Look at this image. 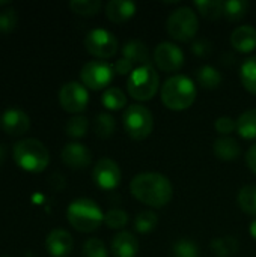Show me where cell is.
Wrapping results in <instances>:
<instances>
[{
    "label": "cell",
    "mask_w": 256,
    "mask_h": 257,
    "mask_svg": "<svg viewBox=\"0 0 256 257\" xmlns=\"http://www.w3.org/2000/svg\"><path fill=\"white\" fill-rule=\"evenodd\" d=\"M130 193L140 203L160 209L172 200L174 187L164 175L146 172L139 173L131 179Z\"/></svg>",
    "instance_id": "cell-1"
},
{
    "label": "cell",
    "mask_w": 256,
    "mask_h": 257,
    "mask_svg": "<svg viewBox=\"0 0 256 257\" xmlns=\"http://www.w3.org/2000/svg\"><path fill=\"white\" fill-rule=\"evenodd\" d=\"M196 99V86L192 78L177 74L161 86V101L172 111H183L193 105Z\"/></svg>",
    "instance_id": "cell-2"
},
{
    "label": "cell",
    "mask_w": 256,
    "mask_h": 257,
    "mask_svg": "<svg viewBox=\"0 0 256 257\" xmlns=\"http://www.w3.org/2000/svg\"><path fill=\"white\" fill-rule=\"evenodd\" d=\"M12 155L17 166L29 173H41L50 163V152L38 139H23L17 142Z\"/></svg>",
    "instance_id": "cell-3"
},
{
    "label": "cell",
    "mask_w": 256,
    "mask_h": 257,
    "mask_svg": "<svg viewBox=\"0 0 256 257\" xmlns=\"http://www.w3.org/2000/svg\"><path fill=\"white\" fill-rule=\"evenodd\" d=\"M66 218L69 224L81 233L95 232L104 223L101 208L91 199H77L71 202L66 209Z\"/></svg>",
    "instance_id": "cell-4"
},
{
    "label": "cell",
    "mask_w": 256,
    "mask_h": 257,
    "mask_svg": "<svg viewBox=\"0 0 256 257\" xmlns=\"http://www.w3.org/2000/svg\"><path fill=\"white\" fill-rule=\"evenodd\" d=\"M160 77L155 68L149 65H142L134 68V71L128 75L127 90L130 96L137 101H149L158 92Z\"/></svg>",
    "instance_id": "cell-5"
},
{
    "label": "cell",
    "mask_w": 256,
    "mask_h": 257,
    "mask_svg": "<svg viewBox=\"0 0 256 257\" xmlns=\"http://www.w3.org/2000/svg\"><path fill=\"white\" fill-rule=\"evenodd\" d=\"M122 123L127 136L136 142L148 139L154 130L152 113L140 104H133L128 108H125Z\"/></svg>",
    "instance_id": "cell-6"
},
{
    "label": "cell",
    "mask_w": 256,
    "mask_h": 257,
    "mask_svg": "<svg viewBox=\"0 0 256 257\" xmlns=\"http://www.w3.org/2000/svg\"><path fill=\"white\" fill-rule=\"evenodd\" d=\"M199 29V20L196 12L189 6H181L175 9L167 18L169 35L180 42L192 41Z\"/></svg>",
    "instance_id": "cell-7"
},
{
    "label": "cell",
    "mask_w": 256,
    "mask_h": 257,
    "mask_svg": "<svg viewBox=\"0 0 256 257\" xmlns=\"http://www.w3.org/2000/svg\"><path fill=\"white\" fill-rule=\"evenodd\" d=\"M115 77V69L106 60H91L80 71L81 84L91 90L106 89Z\"/></svg>",
    "instance_id": "cell-8"
},
{
    "label": "cell",
    "mask_w": 256,
    "mask_h": 257,
    "mask_svg": "<svg viewBox=\"0 0 256 257\" xmlns=\"http://www.w3.org/2000/svg\"><path fill=\"white\" fill-rule=\"evenodd\" d=\"M86 51L97 59H110L116 54L119 42L116 36L106 29H94L84 38Z\"/></svg>",
    "instance_id": "cell-9"
},
{
    "label": "cell",
    "mask_w": 256,
    "mask_h": 257,
    "mask_svg": "<svg viewBox=\"0 0 256 257\" xmlns=\"http://www.w3.org/2000/svg\"><path fill=\"white\" fill-rule=\"evenodd\" d=\"M59 102L62 108L68 113H81L89 104L88 89L77 81H68L59 90Z\"/></svg>",
    "instance_id": "cell-10"
},
{
    "label": "cell",
    "mask_w": 256,
    "mask_h": 257,
    "mask_svg": "<svg viewBox=\"0 0 256 257\" xmlns=\"http://www.w3.org/2000/svg\"><path fill=\"white\" fill-rule=\"evenodd\" d=\"M92 179L101 190H115L122 179L121 167L112 158H101L95 163L92 170Z\"/></svg>",
    "instance_id": "cell-11"
},
{
    "label": "cell",
    "mask_w": 256,
    "mask_h": 257,
    "mask_svg": "<svg viewBox=\"0 0 256 257\" xmlns=\"http://www.w3.org/2000/svg\"><path fill=\"white\" fill-rule=\"evenodd\" d=\"M154 63L163 72H177L184 65V53L177 44L161 42L154 50Z\"/></svg>",
    "instance_id": "cell-12"
},
{
    "label": "cell",
    "mask_w": 256,
    "mask_h": 257,
    "mask_svg": "<svg viewBox=\"0 0 256 257\" xmlns=\"http://www.w3.org/2000/svg\"><path fill=\"white\" fill-rule=\"evenodd\" d=\"M60 157H62L63 164L68 166L69 169H74V170L86 169L92 161L91 151L84 145L77 143V142L65 145V148L62 149Z\"/></svg>",
    "instance_id": "cell-13"
},
{
    "label": "cell",
    "mask_w": 256,
    "mask_h": 257,
    "mask_svg": "<svg viewBox=\"0 0 256 257\" xmlns=\"http://www.w3.org/2000/svg\"><path fill=\"white\" fill-rule=\"evenodd\" d=\"M0 126L9 136H21L29 131L30 119L20 108H8L0 117Z\"/></svg>",
    "instance_id": "cell-14"
},
{
    "label": "cell",
    "mask_w": 256,
    "mask_h": 257,
    "mask_svg": "<svg viewBox=\"0 0 256 257\" xmlns=\"http://www.w3.org/2000/svg\"><path fill=\"white\" fill-rule=\"evenodd\" d=\"M72 236L63 229H54L45 239V248L51 257H66L72 251Z\"/></svg>",
    "instance_id": "cell-15"
},
{
    "label": "cell",
    "mask_w": 256,
    "mask_h": 257,
    "mask_svg": "<svg viewBox=\"0 0 256 257\" xmlns=\"http://www.w3.org/2000/svg\"><path fill=\"white\" fill-rule=\"evenodd\" d=\"M110 250L113 257H136L139 253V241L133 233L121 230L113 236Z\"/></svg>",
    "instance_id": "cell-16"
},
{
    "label": "cell",
    "mask_w": 256,
    "mask_h": 257,
    "mask_svg": "<svg viewBox=\"0 0 256 257\" xmlns=\"http://www.w3.org/2000/svg\"><path fill=\"white\" fill-rule=\"evenodd\" d=\"M137 11L136 3L127 2V0H110L104 6V12L107 20H110L115 24H122L128 21Z\"/></svg>",
    "instance_id": "cell-17"
},
{
    "label": "cell",
    "mask_w": 256,
    "mask_h": 257,
    "mask_svg": "<svg viewBox=\"0 0 256 257\" xmlns=\"http://www.w3.org/2000/svg\"><path fill=\"white\" fill-rule=\"evenodd\" d=\"M231 45L238 53H252L256 48V29L253 26H238L231 35Z\"/></svg>",
    "instance_id": "cell-18"
},
{
    "label": "cell",
    "mask_w": 256,
    "mask_h": 257,
    "mask_svg": "<svg viewBox=\"0 0 256 257\" xmlns=\"http://www.w3.org/2000/svg\"><path fill=\"white\" fill-rule=\"evenodd\" d=\"M124 59L130 60L133 65H149V50L148 45L139 39H131L122 47Z\"/></svg>",
    "instance_id": "cell-19"
},
{
    "label": "cell",
    "mask_w": 256,
    "mask_h": 257,
    "mask_svg": "<svg viewBox=\"0 0 256 257\" xmlns=\"http://www.w3.org/2000/svg\"><path fill=\"white\" fill-rule=\"evenodd\" d=\"M214 155L222 161H235L241 155L240 143L232 137H220L213 145Z\"/></svg>",
    "instance_id": "cell-20"
},
{
    "label": "cell",
    "mask_w": 256,
    "mask_h": 257,
    "mask_svg": "<svg viewBox=\"0 0 256 257\" xmlns=\"http://www.w3.org/2000/svg\"><path fill=\"white\" fill-rule=\"evenodd\" d=\"M237 133L244 140L256 139V108H249L237 119Z\"/></svg>",
    "instance_id": "cell-21"
},
{
    "label": "cell",
    "mask_w": 256,
    "mask_h": 257,
    "mask_svg": "<svg viewBox=\"0 0 256 257\" xmlns=\"http://www.w3.org/2000/svg\"><path fill=\"white\" fill-rule=\"evenodd\" d=\"M196 80L204 89H217L222 84V74L211 65H204L196 71Z\"/></svg>",
    "instance_id": "cell-22"
},
{
    "label": "cell",
    "mask_w": 256,
    "mask_h": 257,
    "mask_svg": "<svg viewBox=\"0 0 256 257\" xmlns=\"http://www.w3.org/2000/svg\"><path fill=\"white\" fill-rule=\"evenodd\" d=\"M238 241L234 236H223L211 241V251L216 257H234L238 253Z\"/></svg>",
    "instance_id": "cell-23"
},
{
    "label": "cell",
    "mask_w": 256,
    "mask_h": 257,
    "mask_svg": "<svg viewBox=\"0 0 256 257\" xmlns=\"http://www.w3.org/2000/svg\"><path fill=\"white\" fill-rule=\"evenodd\" d=\"M240 78L244 89L256 95V56L246 59L240 68Z\"/></svg>",
    "instance_id": "cell-24"
},
{
    "label": "cell",
    "mask_w": 256,
    "mask_h": 257,
    "mask_svg": "<svg viewBox=\"0 0 256 257\" xmlns=\"http://www.w3.org/2000/svg\"><path fill=\"white\" fill-rule=\"evenodd\" d=\"M116 120L109 113H100L94 119V131L100 139H109L115 134Z\"/></svg>",
    "instance_id": "cell-25"
},
{
    "label": "cell",
    "mask_w": 256,
    "mask_h": 257,
    "mask_svg": "<svg viewBox=\"0 0 256 257\" xmlns=\"http://www.w3.org/2000/svg\"><path fill=\"white\" fill-rule=\"evenodd\" d=\"M101 102L107 110L118 111V110H121V108H124L127 105V96L119 87H109L103 93Z\"/></svg>",
    "instance_id": "cell-26"
},
{
    "label": "cell",
    "mask_w": 256,
    "mask_h": 257,
    "mask_svg": "<svg viewBox=\"0 0 256 257\" xmlns=\"http://www.w3.org/2000/svg\"><path fill=\"white\" fill-rule=\"evenodd\" d=\"M238 206L240 209L250 215L256 217V185H246L238 193Z\"/></svg>",
    "instance_id": "cell-27"
},
{
    "label": "cell",
    "mask_w": 256,
    "mask_h": 257,
    "mask_svg": "<svg viewBox=\"0 0 256 257\" xmlns=\"http://www.w3.org/2000/svg\"><path fill=\"white\" fill-rule=\"evenodd\" d=\"M250 5L246 0H228L223 5V17L229 21H240L246 17Z\"/></svg>",
    "instance_id": "cell-28"
},
{
    "label": "cell",
    "mask_w": 256,
    "mask_h": 257,
    "mask_svg": "<svg viewBox=\"0 0 256 257\" xmlns=\"http://www.w3.org/2000/svg\"><path fill=\"white\" fill-rule=\"evenodd\" d=\"M223 5H225V2H219V0L195 2L198 12L207 20H217V18L223 17Z\"/></svg>",
    "instance_id": "cell-29"
},
{
    "label": "cell",
    "mask_w": 256,
    "mask_h": 257,
    "mask_svg": "<svg viewBox=\"0 0 256 257\" xmlns=\"http://www.w3.org/2000/svg\"><path fill=\"white\" fill-rule=\"evenodd\" d=\"M158 224V215L152 211H143L140 214H137V217L134 218V229L139 233H151L155 230Z\"/></svg>",
    "instance_id": "cell-30"
},
{
    "label": "cell",
    "mask_w": 256,
    "mask_h": 257,
    "mask_svg": "<svg viewBox=\"0 0 256 257\" xmlns=\"http://www.w3.org/2000/svg\"><path fill=\"white\" fill-rule=\"evenodd\" d=\"M69 8L72 12L83 15V17H92L97 15L101 9L100 0H72L69 2Z\"/></svg>",
    "instance_id": "cell-31"
},
{
    "label": "cell",
    "mask_w": 256,
    "mask_h": 257,
    "mask_svg": "<svg viewBox=\"0 0 256 257\" xmlns=\"http://www.w3.org/2000/svg\"><path fill=\"white\" fill-rule=\"evenodd\" d=\"M104 224L112 230H121L128 224V214L122 209H110L104 214Z\"/></svg>",
    "instance_id": "cell-32"
},
{
    "label": "cell",
    "mask_w": 256,
    "mask_h": 257,
    "mask_svg": "<svg viewBox=\"0 0 256 257\" xmlns=\"http://www.w3.org/2000/svg\"><path fill=\"white\" fill-rule=\"evenodd\" d=\"M88 126H89V122L84 116H74L66 122L65 131L72 139H81L86 136Z\"/></svg>",
    "instance_id": "cell-33"
},
{
    "label": "cell",
    "mask_w": 256,
    "mask_h": 257,
    "mask_svg": "<svg viewBox=\"0 0 256 257\" xmlns=\"http://www.w3.org/2000/svg\"><path fill=\"white\" fill-rule=\"evenodd\" d=\"M172 250L175 257H199L198 245L190 239H178Z\"/></svg>",
    "instance_id": "cell-34"
},
{
    "label": "cell",
    "mask_w": 256,
    "mask_h": 257,
    "mask_svg": "<svg viewBox=\"0 0 256 257\" xmlns=\"http://www.w3.org/2000/svg\"><path fill=\"white\" fill-rule=\"evenodd\" d=\"M83 256L84 257H109L107 248L104 242L98 238H91L83 245Z\"/></svg>",
    "instance_id": "cell-35"
},
{
    "label": "cell",
    "mask_w": 256,
    "mask_h": 257,
    "mask_svg": "<svg viewBox=\"0 0 256 257\" xmlns=\"http://www.w3.org/2000/svg\"><path fill=\"white\" fill-rule=\"evenodd\" d=\"M18 21V15L14 8L8 6L6 9L0 11V32L2 33H9L15 29Z\"/></svg>",
    "instance_id": "cell-36"
},
{
    "label": "cell",
    "mask_w": 256,
    "mask_h": 257,
    "mask_svg": "<svg viewBox=\"0 0 256 257\" xmlns=\"http://www.w3.org/2000/svg\"><path fill=\"white\" fill-rule=\"evenodd\" d=\"M214 128L216 131L223 136V137H229L231 133L237 131V120L229 117V116H222V117H217L216 122H214Z\"/></svg>",
    "instance_id": "cell-37"
},
{
    "label": "cell",
    "mask_w": 256,
    "mask_h": 257,
    "mask_svg": "<svg viewBox=\"0 0 256 257\" xmlns=\"http://www.w3.org/2000/svg\"><path fill=\"white\" fill-rule=\"evenodd\" d=\"M113 69H115V74H118V75H127V74H131L134 71V65L130 60L121 57L119 60L115 62Z\"/></svg>",
    "instance_id": "cell-38"
},
{
    "label": "cell",
    "mask_w": 256,
    "mask_h": 257,
    "mask_svg": "<svg viewBox=\"0 0 256 257\" xmlns=\"http://www.w3.org/2000/svg\"><path fill=\"white\" fill-rule=\"evenodd\" d=\"M192 51H193L196 56H201V57L208 56V54L211 53V44H210L208 41H205V39H198V41L193 42Z\"/></svg>",
    "instance_id": "cell-39"
},
{
    "label": "cell",
    "mask_w": 256,
    "mask_h": 257,
    "mask_svg": "<svg viewBox=\"0 0 256 257\" xmlns=\"http://www.w3.org/2000/svg\"><path fill=\"white\" fill-rule=\"evenodd\" d=\"M246 163H247V167L250 169V172L256 175V143L252 145L249 148V151L246 152Z\"/></svg>",
    "instance_id": "cell-40"
},
{
    "label": "cell",
    "mask_w": 256,
    "mask_h": 257,
    "mask_svg": "<svg viewBox=\"0 0 256 257\" xmlns=\"http://www.w3.org/2000/svg\"><path fill=\"white\" fill-rule=\"evenodd\" d=\"M249 232H250V236L256 241V218L250 223V227H249Z\"/></svg>",
    "instance_id": "cell-41"
},
{
    "label": "cell",
    "mask_w": 256,
    "mask_h": 257,
    "mask_svg": "<svg viewBox=\"0 0 256 257\" xmlns=\"http://www.w3.org/2000/svg\"><path fill=\"white\" fill-rule=\"evenodd\" d=\"M0 6H6L8 8L9 6V2L8 0H3V2H0Z\"/></svg>",
    "instance_id": "cell-42"
},
{
    "label": "cell",
    "mask_w": 256,
    "mask_h": 257,
    "mask_svg": "<svg viewBox=\"0 0 256 257\" xmlns=\"http://www.w3.org/2000/svg\"><path fill=\"white\" fill-rule=\"evenodd\" d=\"M3 155H5V152H3V148L0 146V163L3 161Z\"/></svg>",
    "instance_id": "cell-43"
}]
</instances>
